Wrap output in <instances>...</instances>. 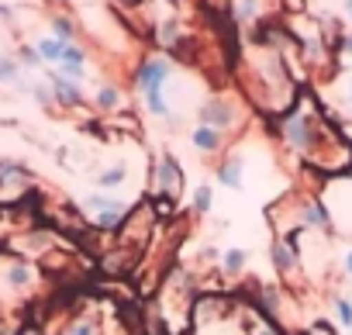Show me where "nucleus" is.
Here are the masks:
<instances>
[{
    "label": "nucleus",
    "mask_w": 352,
    "mask_h": 335,
    "mask_svg": "<svg viewBox=\"0 0 352 335\" xmlns=\"http://www.w3.org/2000/svg\"><path fill=\"white\" fill-rule=\"evenodd\" d=\"M169 63L166 59H148L138 73H135V83H138V90L148 97V94H162V83H166V76H169Z\"/></svg>",
    "instance_id": "nucleus-1"
},
{
    "label": "nucleus",
    "mask_w": 352,
    "mask_h": 335,
    "mask_svg": "<svg viewBox=\"0 0 352 335\" xmlns=\"http://www.w3.org/2000/svg\"><path fill=\"white\" fill-rule=\"evenodd\" d=\"M69 335H94V325H90V321H80V325H73Z\"/></svg>",
    "instance_id": "nucleus-25"
},
{
    "label": "nucleus",
    "mask_w": 352,
    "mask_h": 335,
    "mask_svg": "<svg viewBox=\"0 0 352 335\" xmlns=\"http://www.w3.org/2000/svg\"><path fill=\"white\" fill-rule=\"evenodd\" d=\"M235 8H239L235 14H239L242 21H249V18H256V14H259V0H239Z\"/></svg>",
    "instance_id": "nucleus-19"
},
{
    "label": "nucleus",
    "mask_w": 352,
    "mask_h": 335,
    "mask_svg": "<svg viewBox=\"0 0 352 335\" xmlns=\"http://www.w3.org/2000/svg\"><path fill=\"white\" fill-rule=\"evenodd\" d=\"M18 76V66L11 63V59H0V83H8V80H14Z\"/></svg>",
    "instance_id": "nucleus-23"
},
{
    "label": "nucleus",
    "mask_w": 352,
    "mask_h": 335,
    "mask_svg": "<svg viewBox=\"0 0 352 335\" xmlns=\"http://www.w3.org/2000/svg\"><path fill=\"white\" fill-rule=\"evenodd\" d=\"M194 208H197L201 215L211 208V187H197V201H194Z\"/></svg>",
    "instance_id": "nucleus-22"
},
{
    "label": "nucleus",
    "mask_w": 352,
    "mask_h": 335,
    "mask_svg": "<svg viewBox=\"0 0 352 335\" xmlns=\"http://www.w3.org/2000/svg\"><path fill=\"white\" fill-rule=\"evenodd\" d=\"M69 49V42H59V39H42L38 42V59L42 63H52V66H59V59H63V52Z\"/></svg>",
    "instance_id": "nucleus-9"
},
{
    "label": "nucleus",
    "mask_w": 352,
    "mask_h": 335,
    "mask_svg": "<svg viewBox=\"0 0 352 335\" xmlns=\"http://www.w3.org/2000/svg\"><path fill=\"white\" fill-rule=\"evenodd\" d=\"M124 184V166H107V170L100 173V187H121Z\"/></svg>",
    "instance_id": "nucleus-15"
},
{
    "label": "nucleus",
    "mask_w": 352,
    "mask_h": 335,
    "mask_svg": "<svg viewBox=\"0 0 352 335\" xmlns=\"http://www.w3.org/2000/svg\"><path fill=\"white\" fill-rule=\"evenodd\" d=\"M239 173H242V162H239V159H232V162H225V166H221V170H218V177H221V184H225V187H232V191H239V187H242V177H239Z\"/></svg>",
    "instance_id": "nucleus-11"
},
{
    "label": "nucleus",
    "mask_w": 352,
    "mask_h": 335,
    "mask_svg": "<svg viewBox=\"0 0 352 335\" xmlns=\"http://www.w3.org/2000/svg\"><path fill=\"white\" fill-rule=\"evenodd\" d=\"M52 97L63 104V107H80L83 104V94L76 90V83L63 80V76H52Z\"/></svg>",
    "instance_id": "nucleus-8"
},
{
    "label": "nucleus",
    "mask_w": 352,
    "mask_h": 335,
    "mask_svg": "<svg viewBox=\"0 0 352 335\" xmlns=\"http://www.w3.org/2000/svg\"><path fill=\"white\" fill-rule=\"evenodd\" d=\"M121 215H124V208H114V211H100V215H97V225H100V228H114V225L121 221Z\"/></svg>",
    "instance_id": "nucleus-20"
},
{
    "label": "nucleus",
    "mask_w": 352,
    "mask_h": 335,
    "mask_svg": "<svg viewBox=\"0 0 352 335\" xmlns=\"http://www.w3.org/2000/svg\"><path fill=\"white\" fill-rule=\"evenodd\" d=\"M87 56L69 42V49L63 52V59H59V66H56V76H63V80H69V83H80L83 76H87Z\"/></svg>",
    "instance_id": "nucleus-4"
},
{
    "label": "nucleus",
    "mask_w": 352,
    "mask_h": 335,
    "mask_svg": "<svg viewBox=\"0 0 352 335\" xmlns=\"http://www.w3.org/2000/svg\"><path fill=\"white\" fill-rule=\"evenodd\" d=\"M52 32H56L59 42H69V39H73V25H69L66 18H56V21H52Z\"/></svg>",
    "instance_id": "nucleus-21"
},
{
    "label": "nucleus",
    "mask_w": 352,
    "mask_h": 335,
    "mask_svg": "<svg viewBox=\"0 0 352 335\" xmlns=\"http://www.w3.org/2000/svg\"><path fill=\"white\" fill-rule=\"evenodd\" d=\"M331 304H335V314H338V321H342L345 328H352V301H345V297H335Z\"/></svg>",
    "instance_id": "nucleus-18"
},
{
    "label": "nucleus",
    "mask_w": 352,
    "mask_h": 335,
    "mask_svg": "<svg viewBox=\"0 0 352 335\" xmlns=\"http://www.w3.org/2000/svg\"><path fill=\"white\" fill-rule=\"evenodd\" d=\"M194 145H197L201 152H214V149L221 145V131H214V128L201 125V128L194 131Z\"/></svg>",
    "instance_id": "nucleus-10"
},
{
    "label": "nucleus",
    "mask_w": 352,
    "mask_h": 335,
    "mask_svg": "<svg viewBox=\"0 0 352 335\" xmlns=\"http://www.w3.org/2000/svg\"><path fill=\"white\" fill-rule=\"evenodd\" d=\"M83 208L87 211H114V208H124V201H118V197H104V194H94V197H87L83 201Z\"/></svg>",
    "instance_id": "nucleus-12"
},
{
    "label": "nucleus",
    "mask_w": 352,
    "mask_h": 335,
    "mask_svg": "<svg viewBox=\"0 0 352 335\" xmlns=\"http://www.w3.org/2000/svg\"><path fill=\"white\" fill-rule=\"evenodd\" d=\"M145 104H148V111H152L155 118H169V121H173V111H169V104H166V97H162V94H148V97H145Z\"/></svg>",
    "instance_id": "nucleus-16"
},
{
    "label": "nucleus",
    "mask_w": 352,
    "mask_h": 335,
    "mask_svg": "<svg viewBox=\"0 0 352 335\" xmlns=\"http://www.w3.org/2000/svg\"><path fill=\"white\" fill-rule=\"evenodd\" d=\"M8 283H11V287H28V283H32V270H28L25 263H14V266L8 270Z\"/></svg>",
    "instance_id": "nucleus-14"
},
{
    "label": "nucleus",
    "mask_w": 352,
    "mask_h": 335,
    "mask_svg": "<svg viewBox=\"0 0 352 335\" xmlns=\"http://www.w3.org/2000/svg\"><path fill=\"white\" fill-rule=\"evenodd\" d=\"M342 266H345V273L352 277V252H345V259H342Z\"/></svg>",
    "instance_id": "nucleus-26"
},
{
    "label": "nucleus",
    "mask_w": 352,
    "mask_h": 335,
    "mask_svg": "<svg viewBox=\"0 0 352 335\" xmlns=\"http://www.w3.org/2000/svg\"><path fill=\"white\" fill-rule=\"evenodd\" d=\"M300 221H304V228H318V232H328V228H331V218H328V211L321 208V201H304Z\"/></svg>",
    "instance_id": "nucleus-6"
},
{
    "label": "nucleus",
    "mask_w": 352,
    "mask_h": 335,
    "mask_svg": "<svg viewBox=\"0 0 352 335\" xmlns=\"http://www.w3.org/2000/svg\"><path fill=\"white\" fill-rule=\"evenodd\" d=\"M345 18L352 21V0H345Z\"/></svg>",
    "instance_id": "nucleus-28"
},
{
    "label": "nucleus",
    "mask_w": 352,
    "mask_h": 335,
    "mask_svg": "<svg viewBox=\"0 0 352 335\" xmlns=\"http://www.w3.org/2000/svg\"><path fill=\"white\" fill-rule=\"evenodd\" d=\"M201 121L208 125V128H214V131H221V128H232L239 118H235V107L228 104V100H221V97H214L204 111H201Z\"/></svg>",
    "instance_id": "nucleus-2"
},
{
    "label": "nucleus",
    "mask_w": 352,
    "mask_h": 335,
    "mask_svg": "<svg viewBox=\"0 0 352 335\" xmlns=\"http://www.w3.org/2000/svg\"><path fill=\"white\" fill-rule=\"evenodd\" d=\"M159 184H162V197H166V201L180 197L184 177H180V166L173 162V155H162V159H159Z\"/></svg>",
    "instance_id": "nucleus-3"
},
{
    "label": "nucleus",
    "mask_w": 352,
    "mask_h": 335,
    "mask_svg": "<svg viewBox=\"0 0 352 335\" xmlns=\"http://www.w3.org/2000/svg\"><path fill=\"white\" fill-rule=\"evenodd\" d=\"M259 335H280L276 328H259Z\"/></svg>",
    "instance_id": "nucleus-29"
},
{
    "label": "nucleus",
    "mask_w": 352,
    "mask_h": 335,
    "mask_svg": "<svg viewBox=\"0 0 352 335\" xmlns=\"http://www.w3.org/2000/svg\"><path fill=\"white\" fill-rule=\"evenodd\" d=\"M0 335H8V328H4V321H0Z\"/></svg>",
    "instance_id": "nucleus-30"
},
{
    "label": "nucleus",
    "mask_w": 352,
    "mask_h": 335,
    "mask_svg": "<svg viewBox=\"0 0 352 335\" xmlns=\"http://www.w3.org/2000/svg\"><path fill=\"white\" fill-rule=\"evenodd\" d=\"M21 59H25V66H38V63H42L35 49H25V52H21Z\"/></svg>",
    "instance_id": "nucleus-24"
},
{
    "label": "nucleus",
    "mask_w": 352,
    "mask_h": 335,
    "mask_svg": "<svg viewBox=\"0 0 352 335\" xmlns=\"http://www.w3.org/2000/svg\"><path fill=\"white\" fill-rule=\"evenodd\" d=\"M28 184V173H21L18 166H0V197H8V194H21Z\"/></svg>",
    "instance_id": "nucleus-7"
},
{
    "label": "nucleus",
    "mask_w": 352,
    "mask_h": 335,
    "mask_svg": "<svg viewBox=\"0 0 352 335\" xmlns=\"http://www.w3.org/2000/svg\"><path fill=\"white\" fill-rule=\"evenodd\" d=\"M245 259H249V256H245L242 249H232V252H225L221 266H225L228 273H242V270H245Z\"/></svg>",
    "instance_id": "nucleus-17"
},
{
    "label": "nucleus",
    "mask_w": 352,
    "mask_h": 335,
    "mask_svg": "<svg viewBox=\"0 0 352 335\" xmlns=\"http://www.w3.org/2000/svg\"><path fill=\"white\" fill-rule=\"evenodd\" d=\"M342 49H345V52L352 56V35H345V39H342Z\"/></svg>",
    "instance_id": "nucleus-27"
},
{
    "label": "nucleus",
    "mask_w": 352,
    "mask_h": 335,
    "mask_svg": "<svg viewBox=\"0 0 352 335\" xmlns=\"http://www.w3.org/2000/svg\"><path fill=\"white\" fill-rule=\"evenodd\" d=\"M273 266H276L280 273H294V270L300 266V259H297V246H294L290 239L273 242Z\"/></svg>",
    "instance_id": "nucleus-5"
},
{
    "label": "nucleus",
    "mask_w": 352,
    "mask_h": 335,
    "mask_svg": "<svg viewBox=\"0 0 352 335\" xmlns=\"http://www.w3.org/2000/svg\"><path fill=\"white\" fill-rule=\"evenodd\" d=\"M97 104H100L104 111H111V107H118V104H121V94H118V87H111V83H104V87L97 90Z\"/></svg>",
    "instance_id": "nucleus-13"
}]
</instances>
